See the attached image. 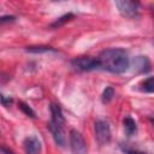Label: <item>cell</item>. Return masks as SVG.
<instances>
[{
    "instance_id": "1",
    "label": "cell",
    "mask_w": 154,
    "mask_h": 154,
    "mask_svg": "<svg viewBox=\"0 0 154 154\" xmlns=\"http://www.w3.org/2000/svg\"><path fill=\"white\" fill-rule=\"evenodd\" d=\"M101 69L107 70L112 73H124L130 66V58L125 49L123 48H109L101 52L97 58Z\"/></svg>"
},
{
    "instance_id": "9",
    "label": "cell",
    "mask_w": 154,
    "mask_h": 154,
    "mask_svg": "<svg viewBox=\"0 0 154 154\" xmlns=\"http://www.w3.org/2000/svg\"><path fill=\"white\" fill-rule=\"evenodd\" d=\"M134 64L138 72L146 73L150 70V61L147 57H136L134 60Z\"/></svg>"
},
{
    "instance_id": "15",
    "label": "cell",
    "mask_w": 154,
    "mask_h": 154,
    "mask_svg": "<svg viewBox=\"0 0 154 154\" xmlns=\"http://www.w3.org/2000/svg\"><path fill=\"white\" fill-rule=\"evenodd\" d=\"M142 90L147 93H153L154 85H153V77H148L142 82Z\"/></svg>"
},
{
    "instance_id": "18",
    "label": "cell",
    "mask_w": 154,
    "mask_h": 154,
    "mask_svg": "<svg viewBox=\"0 0 154 154\" xmlns=\"http://www.w3.org/2000/svg\"><path fill=\"white\" fill-rule=\"evenodd\" d=\"M14 20H16L14 16H2V17H0V26L4 24H7V23H12Z\"/></svg>"
},
{
    "instance_id": "11",
    "label": "cell",
    "mask_w": 154,
    "mask_h": 154,
    "mask_svg": "<svg viewBox=\"0 0 154 154\" xmlns=\"http://www.w3.org/2000/svg\"><path fill=\"white\" fill-rule=\"evenodd\" d=\"M73 18H75V14H73V13L64 14V16H61L60 18H58L55 22H53V23L49 25V28H52V29H58V28L63 26L65 23H67V22H70L71 19H73Z\"/></svg>"
},
{
    "instance_id": "7",
    "label": "cell",
    "mask_w": 154,
    "mask_h": 154,
    "mask_svg": "<svg viewBox=\"0 0 154 154\" xmlns=\"http://www.w3.org/2000/svg\"><path fill=\"white\" fill-rule=\"evenodd\" d=\"M23 147L26 154H40L41 152V142L36 136H29L24 140Z\"/></svg>"
},
{
    "instance_id": "12",
    "label": "cell",
    "mask_w": 154,
    "mask_h": 154,
    "mask_svg": "<svg viewBox=\"0 0 154 154\" xmlns=\"http://www.w3.org/2000/svg\"><path fill=\"white\" fill-rule=\"evenodd\" d=\"M26 52L29 53H47V52H57V49H54L53 47L49 46H30L25 48Z\"/></svg>"
},
{
    "instance_id": "6",
    "label": "cell",
    "mask_w": 154,
    "mask_h": 154,
    "mask_svg": "<svg viewBox=\"0 0 154 154\" xmlns=\"http://www.w3.org/2000/svg\"><path fill=\"white\" fill-rule=\"evenodd\" d=\"M47 128L49 130V132L52 134V137L55 142L57 146L59 147H64L66 143V136H65V131H64V126L57 125L53 122H48Z\"/></svg>"
},
{
    "instance_id": "10",
    "label": "cell",
    "mask_w": 154,
    "mask_h": 154,
    "mask_svg": "<svg viewBox=\"0 0 154 154\" xmlns=\"http://www.w3.org/2000/svg\"><path fill=\"white\" fill-rule=\"evenodd\" d=\"M123 124H124V130H125L126 136H132L137 131L136 122L131 117H125L123 120Z\"/></svg>"
},
{
    "instance_id": "3",
    "label": "cell",
    "mask_w": 154,
    "mask_h": 154,
    "mask_svg": "<svg viewBox=\"0 0 154 154\" xmlns=\"http://www.w3.org/2000/svg\"><path fill=\"white\" fill-rule=\"evenodd\" d=\"M94 131H95V138L99 144L105 146L108 144L111 141V128L109 124L103 119H97L94 124Z\"/></svg>"
},
{
    "instance_id": "5",
    "label": "cell",
    "mask_w": 154,
    "mask_h": 154,
    "mask_svg": "<svg viewBox=\"0 0 154 154\" xmlns=\"http://www.w3.org/2000/svg\"><path fill=\"white\" fill-rule=\"evenodd\" d=\"M70 148L72 154H87V143L79 131L72 129L70 131Z\"/></svg>"
},
{
    "instance_id": "13",
    "label": "cell",
    "mask_w": 154,
    "mask_h": 154,
    "mask_svg": "<svg viewBox=\"0 0 154 154\" xmlns=\"http://www.w3.org/2000/svg\"><path fill=\"white\" fill-rule=\"evenodd\" d=\"M18 107H19V109H20L25 116H28V117H30V118H36L35 111H34L28 103H25L24 101H19V102H18Z\"/></svg>"
},
{
    "instance_id": "14",
    "label": "cell",
    "mask_w": 154,
    "mask_h": 154,
    "mask_svg": "<svg viewBox=\"0 0 154 154\" xmlns=\"http://www.w3.org/2000/svg\"><path fill=\"white\" fill-rule=\"evenodd\" d=\"M113 96H114V89H113L112 87H106L105 90H103V93H102V95H101V101H102V103H108V102H111L112 99H113Z\"/></svg>"
},
{
    "instance_id": "16",
    "label": "cell",
    "mask_w": 154,
    "mask_h": 154,
    "mask_svg": "<svg viewBox=\"0 0 154 154\" xmlns=\"http://www.w3.org/2000/svg\"><path fill=\"white\" fill-rule=\"evenodd\" d=\"M0 103L2 106H5V107H8L10 105L13 103V99L11 96H6L4 94H0Z\"/></svg>"
},
{
    "instance_id": "8",
    "label": "cell",
    "mask_w": 154,
    "mask_h": 154,
    "mask_svg": "<svg viewBox=\"0 0 154 154\" xmlns=\"http://www.w3.org/2000/svg\"><path fill=\"white\" fill-rule=\"evenodd\" d=\"M49 111H51V116H52L51 122H53L57 125L64 126L65 125V118H64V114H63V111H61L60 106L58 103L52 102L51 106H49Z\"/></svg>"
},
{
    "instance_id": "4",
    "label": "cell",
    "mask_w": 154,
    "mask_h": 154,
    "mask_svg": "<svg viewBox=\"0 0 154 154\" xmlns=\"http://www.w3.org/2000/svg\"><path fill=\"white\" fill-rule=\"evenodd\" d=\"M122 16L126 18H137L140 14V4L128 0H118L114 2Z\"/></svg>"
},
{
    "instance_id": "19",
    "label": "cell",
    "mask_w": 154,
    "mask_h": 154,
    "mask_svg": "<svg viewBox=\"0 0 154 154\" xmlns=\"http://www.w3.org/2000/svg\"><path fill=\"white\" fill-rule=\"evenodd\" d=\"M0 152H1L2 154H14L11 149H8V148H6V147H2V146H0Z\"/></svg>"
},
{
    "instance_id": "2",
    "label": "cell",
    "mask_w": 154,
    "mask_h": 154,
    "mask_svg": "<svg viewBox=\"0 0 154 154\" xmlns=\"http://www.w3.org/2000/svg\"><path fill=\"white\" fill-rule=\"evenodd\" d=\"M71 66L78 72H89L101 69L99 59L94 57H76L71 60Z\"/></svg>"
},
{
    "instance_id": "17",
    "label": "cell",
    "mask_w": 154,
    "mask_h": 154,
    "mask_svg": "<svg viewBox=\"0 0 154 154\" xmlns=\"http://www.w3.org/2000/svg\"><path fill=\"white\" fill-rule=\"evenodd\" d=\"M120 148L125 153V154H148V153H144V152H141V150H137V149H132V148H129V147H124L123 144H120Z\"/></svg>"
}]
</instances>
